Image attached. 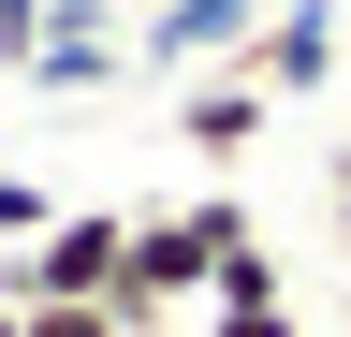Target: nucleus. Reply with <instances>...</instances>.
I'll return each mask as SVG.
<instances>
[{
    "label": "nucleus",
    "mask_w": 351,
    "mask_h": 337,
    "mask_svg": "<svg viewBox=\"0 0 351 337\" xmlns=\"http://www.w3.org/2000/svg\"><path fill=\"white\" fill-rule=\"evenodd\" d=\"M249 249V205L234 191H205V205H161V220H132V264H117V323L132 337H161L191 293H219V264Z\"/></svg>",
    "instance_id": "obj_1"
},
{
    "label": "nucleus",
    "mask_w": 351,
    "mask_h": 337,
    "mask_svg": "<svg viewBox=\"0 0 351 337\" xmlns=\"http://www.w3.org/2000/svg\"><path fill=\"white\" fill-rule=\"evenodd\" d=\"M117 264H132V220H117V205H73V220H44L15 249L0 308H117Z\"/></svg>",
    "instance_id": "obj_2"
},
{
    "label": "nucleus",
    "mask_w": 351,
    "mask_h": 337,
    "mask_svg": "<svg viewBox=\"0 0 351 337\" xmlns=\"http://www.w3.org/2000/svg\"><path fill=\"white\" fill-rule=\"evenodd\" d=\"M234 73H249L263 103L322 89V73H337V15H307V0H278V15H249V45H234Z\"/></svg>",
    "instance_id": "obj_3"
},
{
    "label": "nucleus",
    "mask_w": 351,
    "mask_h": 337,
    "mask_svg": "<svg viewBox=\"0 0 351 337\" xmlns=\"http://www.w3.org/2000/svg\"><path fill=\"white\" fill-rule=\"evenodd\" d=\"M205 308H219L205 337H293V279H278V249L249 235L234 264H219V293H205Z\"/></svg>",
    "instance_id": "obj_4"
},
{
    "label": "nucleus",
    "mask_w": 351,
    "mask_h": 337,
    "mask_svg": "<svg viewBox=\"0 0 351 337\" xmlns=\"http://www.w3.org/2000/svg\"><path fill=\"white\" fill-rule=\"evenodd\" d=\"M263 117H278V103H263V89H249V73H205V89H191V103H176V132H191L205 161H249V147H263Z\"/></svg>",
    "instance_id": "obj_5"
},
{
    "label": "nucleus",
    "mask_w": 351,
    "mask_h": 337,
    "mask_svg": "<svg viewBox=\"0 0 351 337\" xmlns=\"http://www.w3.org/2000/svg\"><path fill=\"white\" fill-rule=\"evenodd\" d=\"M44 15L59 0H0V59H44Z\"/></svg>",
    "instance_id": "obj_6"
},
{
    "label": "nucleus",
    "mask_w": 351,
    "mask_h": 337,
    "mask_svg": "<svg viewBox=\"0 0 351 337\" xmlns=\"http://www.w3.org/2000/svg\"><path fill=\"white\" fill-rule=\"evenodd\" d=\"M59 220V191H29V176H0V235H44Z\"/></svg>",
    "instance_id": "obj_7"
},
{
    "label": "nucleus",
    "mask_w": 351,
    "mask_h": 337,
    "mask_svg": "<svg viewBox=\"0 0 351 337\" xmlns=\"http://www.w3.org/2000/svg\"><path fill=\"white\" fill-rule=\"evenodd\" d=\"M29 337H132L117 308H29Z\"/></svg>",
    "instance_id": "obj_8"
},
{
    "label": "nucleus",
    "mask_w": 351,
    "mask_h": 337,
    "mask_svg": "<svg viewBox=\"0 0 351 337\" xmlns=\"http://www.w3.org/2000/svg\"><path fill=\"white\" fill-rule=\"evenodd\" d=\"M322 191H337V249H351V147H337V176H322Z\"/></svg>",
    "instance_id": "obj_9"
},
{
    "label": "nucleus",
    "mask_w": 351,
    "mask_h": 337,
    "mask_svg": "<svg viewBox=\"0 0 351 337\" xmlns=\"http://www.w3.org/2000/svg\"><path fill=\"white\" fill-rule=\"evenodd\" d=\"M0 337H29V308H0Z\"/></svg>",
    "instance_id": "obj_10"
},
{
    "label": "nucleus",
    "mask_w": 351,
    "mask_h": 337,
    "mask_svg": "<svg viewBox=\"0 0 351 337\" xmlns=\"http://www.w3.org/2000/svg\"><path fill=\"white\" fill-rule=\"evenodd\" d=\"M337 59H351V30H337Z\"/></svg>",
    "instance_id": "obj_11"
}]
</instances>
